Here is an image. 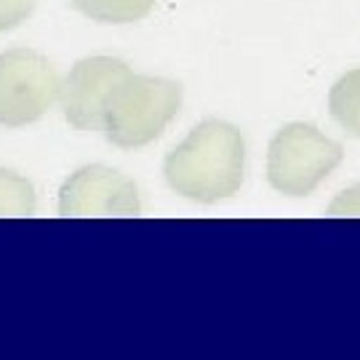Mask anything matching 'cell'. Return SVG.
I'll use <instances>...</instances> for the list:
<instances>
[{
	"label": "cell",
	"instance_id": "cell-1",
	"mask_svg": "<svg viewBox=\"0 0 360 360\" xmlns=\"http://www.w3.org/2000/svg\"><path fill=\"white\" fill-rule=\"evenodd\" d=\"M245 147L240 131L224 120H203L168 153L163 163L168 187L195 203H219L240 190Z\"/></svg>",
	"mask_w": 360,
	"mask_h": 360
},
{
	"label": "cell",
	"instance_id": "cell-2",
	"mask_svg": "<svg viewBox=\"0 0 360 360\" xmlns=\"http://www.w3.org/2000/svg\"><path fill=\"white\" fill-rule=\"evenodd\" d=\"M181 104L179 83L166 77L131 75L115 91L104 117V134L117 147L136 150L155 142L176 117Z\"/></svg>",
	"mask_w": 360,
	"mask_h": 360
},
{
	"label": "cell",
	"instance_id": "cell-3",
	"mask_svg": "<svg viewBox=\"0 0 360 360\" xmlns=\"http://www.w3.org/2000/svg\"><path fill=\"white\" fill-rule=\"evenodd\" d=\"M62 94L53 65L32 49L0 53V126L19 129L46 115Z\"/></svg>",
	"mask_w": 360,
	"mask_h": 360
},
{
	"label": "cell",
	"instance_id": "cell-4",
	"mask_svg": "<svg viewBox=\"0 0 360 360\" xmlns=\"http://www.w3.org/2000/svg\"><path fill=\"white\" fill-rule=\"evenodd\" d=\"M339 150L304 123L281 129L267 150V179L283 195H307L334 168Z\"/></svg>",
	"mask_w": 360,
	"mask_h": 360
},
{
	"label": "cell",
	"instance_id": "cell-5",
	"mask_svg": "<svg viewBox=\"0 0 360 360\" xmlns=\"http://www.w3.org/2000/svg\"><path fill=\"white\" fill-rule=\"evenodd\" d=\"M134 75L131 67L112 56L80 59L62 83V110L67 120L80 131H104L107 107L115 91Z\"/></svg>",
	"mask_w": 360,
	"mask_h": 360
},
{
	"label": "cell",
	"instance_id": "cell-6",
	"mask_svg": "<svg viewBox=\"0 0 360 360\" xmlns=\"http://www.w3.org/2000/svg\"><path fill=\"white\" fill-rule=\"evenodd\" d=\"M59 211L65 217H136L139 193L115 168L86 166L65 181Z\"/></svg>",
	"mask_w": 360,
	"mask_h": 360
},
{
	"label": "cell",
	"instance_id": "cell-7",
	"mask_svg": "<svg viewBox=\"0 0 360 360\" xmlns=\"http://www.w3.org/2000/svg\"><path fill=\"white\" fill-rule=\"evenodd\" d=\"M158 0H72V8L104 25H131L153 11Z\"/></svg>",
	"mask_w": 360,
	"mask_h": 360
},
{
	"label": "cell",
	"instance_id": "cell-8",
	"mask_svg": "<svg viewBox=\"0 0 360 360\" xmlns=\"http://www.w3.org/2000/svg\"><path fill=\"white\" fill-rule=\"evenodd\" d=\"M32 211H35L32 184L8 168H0V217H30Z\"/></svg>",
	"mask_w": 360,
	"mask_h": 360
},
{
	"label": "cell",
	"instance_id": "cell-9",
	"mask_svg": "<svg viewBox=\"0 0 360 360\" xmlns=\"http://www.w3.org/2000/svg\"><path fill=\"white\" fill-rule=\"evenodd\" d=\"M35 8V0H0V32L22 25Z\"/></svg>",
	"mask_w": 360,
	"mask_h": 360
}]
</instances>
